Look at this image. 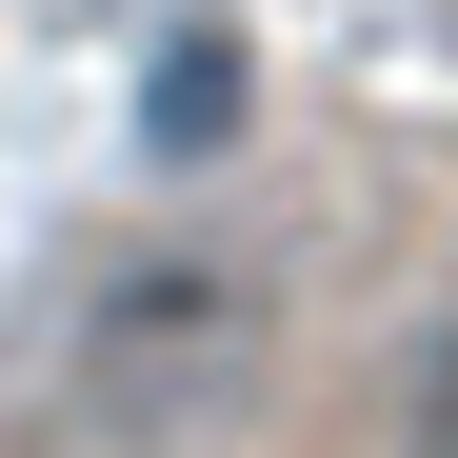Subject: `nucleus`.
I'll list each match as a JSON object with an SVG mask.
<instances>
[{
    "label": "nucleus",
    "instance_id": "obj_2",
    "mask_svg": "<svg viewBox=\"0 0 458 458\" xmlns=\"http://www.w3.org/2000/svg\"><path fill=\"white\" fill-rule=\"evenodd\" d=\"M219 120H240V40H160V81H140V140H160V160H219Z\"/></svg>",
    "mask_w": 458,
    "mask_h": 458
},
{
    "label": "nucleus",
    "instance_id": "obj_1",
    "mask_svg": "<svg viewBox=\"0 0 458 458\" xmlns=\"http://www.w3.org/2000/svg\"><path fill=\"white\" fill-rule=\"evenodd\" d=\"M259 378V259L240 240H140L81 299V419H219Z\"/></svg>",
    "mask_w": 458,
    "mask_h": 458
},
{
    "label": "nucleus",
    "instance_id": "obj_3",
    "mask_svg": "<svg viewBox=\"0 0 458 458\" xmlns=\"http://www.w3.org/2000/svg\"><path fill=\"white\" fill-rule=\"evenodd\" d=\"M378 438H438V458H458V299L399 339V378H378Z\"/></svg>",
    "mask_w": 458,
    "mask_h": 458
}]
</instances>
